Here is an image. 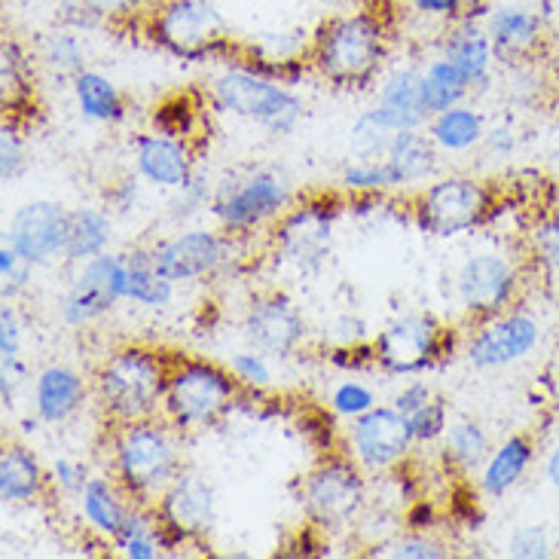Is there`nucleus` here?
Segmentation results:
<instances>
[{"instance_id": "1", "label": "nucleus", "mask_w": 559, "mask_h": 559, "mask_svg": "<svg viewBox=\"0 0 559 559\" xmlns=\"http://www.w3.org/2000/svg\"><path fill=\"white\" fill-rule=\"evenodd\" d=\"M178 428L163 419L114 425L110 440V477L120 484L132 504H156L168 484L183 471Z\"/></svg>"}, {"instance_id": "2", "label": "nucleus", "mask_w": 559, "mask_h": 559, "mask_svg": "<svg viewBox=\"0 0 559 559\" xmlns=\"http://www.w3.org/2000/svg\"><path fill=\"white\" fill-rule=\"evenodd\" d=\"M168 367L171 364L147 346H122L110 352L92 382L98 407L110 425H129L163 416Z\"/></svg>"}, {"instance_id": "3", "label": "nucleus", "mask_w": 559, "mask_h": 559, "mask_svg": "<svg viewBox=\"0 0 559 559\" xmlns=\"http://www.w3.org/2000/svg\"><path fill=\"white\" fill-rule=\"evenodd\" d=\"M389 56V31L373 13H343L318 28L309 64L343 90H361Z\"/></svg>"}, {"instance_id": "4", "label": "nucleus", "mask_w": 559, "mask_h": 559, "mask_svg": "<svg viewBox=\"0 0 559 559\" xmlns=\"http://www.w3.org/2000/svg\"><path fill=\"white\" fill-rule=\"evenodd\" d=\"M236 394L239 382L224 367L199 358L171 361L163 394V419L181 435L205 431L227 416L236 404Z\"/></svg>"}, {"instance_id": "5", "label": "nucleus", "mask_w": 559, "mask_h": 559, "mask_svg": "<svg viewBox=\"0 0 559 559\" xmlns=\"http://www.w3.org/2000/svg\"><path fill=\"white\" fill-rule=\"evenodd\" d=\"M212 102L217 110L258 122L270 135H287L302 120L300 95L254 68H227L212 80Z\"/></svg>"}, {"instance_id": "6", "label": "nucleus", "mask_w": 559, "mask_h": 559, "mask_svg": "<svg viewBox=\"0 0 559 559\" xmlns=\"http://www.w3.org/2000/svg\"><path fill=\"white\" fill-rule=\"evenodd\" d=\"M153 44L183 61H205L227 52L229 25L212 0H153L147 10Z\"/></svg>"}, {"instance_id": "7", "label": "nucleus", "mask_w": 559, "mask_h": 559, "mask_svg": "<svg viewBox=\"0 0 559 559\" xmlns=\"http://www.w3.org/2000/svg\"><path fill=\"white\" fill-rule=\"evenodd\" d=\"M287 209H290V190L285 178L266 168H242L214 183L212 214L229 236L266 227Z\"/></svg>"}, {"instance_id": "8", "label": "nucleus", "mask_w": 559, "mask_h": 559, "mask_svg": "<svg viewBox=\"0 0 559 559\" xmlns=\"http://www.w3.org/2000/svg\"><path fill=\"white\" fill-rule=\"evenodd\" d=\"M492 212V190L477 178H443L416 199L419 227L431 236H459L480 227Z\"/></svg>"}, {"instance_id": "9", "label": "nucleus", "mask_w": 559, "mask_h": 559, "mask_svg": "<svg viewBox=\"0 0 559 559\" xmlns=\"http://www.w3.org/2000/svg\"><path fill=\"white\" fill-rule=\"evenodd\" d=\"M364 501H367V486L361 471L346 459H328L302 484V511L316 526L324 530H340L352 523L361 514Z\"/></svg>"}, {"instance_id": "10", "label": "nucleus", "mask_w": 559, "mask_h": 559, "mask_svg": "<svg viewBox=\"0 0 559 559\" xmlns=\"http://www.w3.org/2000/svg\"><path fill=\"white\" fill-rule=\"evenodd\" d=\"M120 300H129L126 254H98L83 263L61 300V318L71 328H86L105 318Z\"/></svg>"}, {"instance_id": "11", "label": "nucleus", "mask_w": 559, "mask_h": 559, "mask_svg": "<svg viewBox=\"0 0 559 559\" xmlns=\"http://www.w3.org/2000/svg\"><path fill=\"white\" fill-rule=\"evenodd\" d=\"M377 358L394 377H416L438 361L443 352V328L431 316L413 312L392 321L373 343Z\"/></svg>"}, {"instance_id": "12", "label": "nucleus", "mask_w": 559, "mask_h": 559, "mask_svg": "<svg viewBox=\"0 0 559 559\" xmlns=\"http://www.w3.org/2000/svg\"><path fill=\"white\" fill-rule=\"evenodd\" d=\"M153 508H156L159 523L166 526L171 547L205 538L212 532L214 514H217L212 484L202 474L187 468L168 484V489L156 499Z\"/></svg>"}, {"instance_id": "13", "label": "nucleus", "mask_w": 559, "mask_h": 559, "mask_svg": "<svg viewBox=\"0 0 559 559\" xmlns=\"http://www.w3.org/2000/svg\"><path fill=\"white\" fill-rule=\"evenodd\" d=\"M333 209L328 202H306L287 209L275 227V251L300 273H316L331 258Z\"/></svg>"}, {"instance_id": "14", "label": "nucleus", "mask_w": 559, "mask_h": 559, "mask_svg": "<svg viewBox=\"0 0 559 559\" xmlns=\"http://www.w3.org/2000/svg\"><path fill=\"white\" fill-rule=\"evenodd\" d=\"M455 287H459V300L465 306V312L477 321H486L514 306L520 294V273L508 258L486 251V254H474L465 260Z\"/></svg>"}, {"instance_id": "15", "label": "nucleus", "mask_w": 559, "mask_h": 559, "mask_svg": "<svg viewBox=\"0 0 559 559\" xmlns=\"http://www.w3.org/2000/svg\"><path fill=\"white\" fill-rule=\"evenodd\" d=\"M413 431L397 407H373L352 419L348 447L355 462L367 471H389L401 465L413 450Z\"/></svg>"}, {"instance_id": "16", "label": "nucleus", "mask_w": 559, "mask_h": 559, "mask_svg": "<svg viewBox=\"0 0 559 559\" xmlns=\"http://www.w3.org/2000/svg\"><path fill=\"white\" fill-rule=\"evenodd\" d=\"M538 340H542V328L535 318L526 312H501L480 321V328L471 333L465 355L477 370H496L530 358L538 348Z\"/></svg>"}, {"instance_id": "17", "label": "nucleus", "mask_w": 559, "mask_h": 559, "mask_svg": "<svg viewBox=\"0 0 559 559\" xmlns=\"http://www.w3.org/2000/svg\"><path fill=\"white\" fill-rule=\"evenodd\" d=\"M229 248H233L229 236H221L212 229H190V233L153 245V260H156V270L178 285V282H199V278L221 273L229 263Z\"/></svg>"}, {"instance_id": "18", "label": "nucleus", "mask_w": 559, "mask_h": 559, "mask_svg": "<svg viewBox=\"0 0 559 559\" xmlns=\"http://www.w3.org/2000/svg\"><path fill=\"white\" fill-rule=\"evenodd\" d=\"M68 229H71V212L61 202L37 199V202L22 205L10 217L7 242L37 266V263H49L52 258H64Z\"/></svg>"}, {"instance_id": "19", "label": "nucleus", "mask_w": 559, "mask_h": 559, "mask_svg": "<svg viewBox=\"0 0 559 559\" xmlns=\"http://www.w3.org/2000/svg\"><path fill=\"white\" fill-rule=\"evenodd\" d=\"M242 328L251 348H258L263 355H273V358L294 355L306 340V321H302L300 309L278 290L258 294L248 302Z\"/></svg>"}, {"instance_id": "20", "label": "nucleus", "mask_w": 559, "mask_h": 559, "mask_svg": "<svg viewBox=\"0 0 559 559\" xmlns=\"http://www.w3.org/2000/svg\"><path fill=\"white\" fill-rule=\"evenodd\" d=\"M486 34L492 40L496 59L508 64L530 61L547 49L545 19L520 3H504L486 15Z\"/></svg>"}, {"instance_id": "21", "label": "nucleus", "mask_w": 559, "mask_h": 559, "mask_svg": "<svg viewBox=\"0 0 559 559\" xmlns=\"http://www.w3.org/2000/svg\"><path fill=\"white\" fill-rule=\"evenodd\" d=\"M135 168L144 181L178 190L197 171V153L187 138L147 132L135 138Z\"/></svg>"}, {"instance_id": "22", "label": "nucleus", "mask_w": 559, "mask_h": 559, "mask_svg": "<svg viewBox=\"0 0 559 559\" xmlns=\"http://www.w3.org/2000/svg\"><path fill=\"white\" fill-rule=\"evenodd\" d=\"M385 129L404 132V129H423L431 120L423 98V71L419 68H397L379 90L377 107L370 110Z\"/></svg>"}, {"instance_id": "23", "label": "nucleus", "mask_w": 559, "mask_h": 559, "mask_svg": "<svg viewBox=\"0 0 559 559\" xmlns=\"http://www.w3.org/2000/svg\"><path fill=\"white\" fill-rule=\"evenodd\" d=\"M443 56L465 74L471 90H486L492 83V68L499 61L496 49L486 34V25H477L468 15L455 19L453 31L443 40Z\"/></svg>"}, {"instance_id": "24", "label": "nucleus", "mask_w": 559, "mask_h": 559, "mask_svg": "<svg viewBox=\"0 0 559 559\" xmlns=\"http://www.w3.org/2000/svg\"><path fill=\"white\" fill-rule=\"evenodd\" d=\"M86 401V379L64 364H52L40 370L34 382V413L40 423L59 425L71 419Z\"/></svg>"}, {"instance_id": "25", "label": "nucleus", "mask_w": 559, "mask_h": 559, "mask_svg": "<svg viewBox=\"0 0 559 559\" xmlns=\"http://www.w3.org/2000/svg\"><path fill=\"white\" fill-rule=\"evenodd\" d=\"M382 159L392 171L394 190L407 183H423L438 168V144L423 129H404L392 138L389 153Z\"/></svg>"}, {"instance_id": "26", "label": "nucleus", "mask_w": 559, "mask_h": 559, "mask_svg": "<svg viewBox=\"0 0 559 559\" xmlns=\"http://www.w3.org/2000/svg\"><path fill=\"white\" fill-rule=\"evenodd\" d=\"M532 459H535V443H532V438L514 435V438L501 440L499 447L489 453L484 468H480V489H484L489 499L508 496L526 477Z\"/></svg>"}, {"instance_id": "27", "label": "nucleus", "mask_w": 559, "mask_h": 559, "mask_svg": "<svg viewBox=\"0 0 559 559\" xmlns=\"http://www.w3.org/2000/svg\"><path fill=\"white\" fill-rule=\"evenodd\" d=\"M76 501H80V511H83V520L90 523V530L105 538H114L132 511V501L114 477H90V484L83 486Z\"/></svg>"}, {"instance_id": "28", "label": "nucleus", "mask_w": 559, "mask_h": 559, "mask_svg": "<svg viewBox=\"0 0 559 559\" xmlns=\"http://www.w3.org/2000/svg\"><path fill=\"white\" fill-rule=\"evenodd\" d=\"M49 477L25 447H3L0 453V499L7 504H25L44 496Z\"/></svg>"}, {"instance_id": "29", "label": "nucleus", "mask_w": 559, "mask_h": 559, "mask_svg": "<svg viewBox=\"0 0 559 559\" xmlns=\"http://www.w3.org/2000/svg\"><path fill=\"white\" fill-rule=\"evenodd\" d=\"M428 135L438 144L440 151L450 153H465L477 144H484L486 126L484 117L474 110V107L455 105L443 114H435L428 120Z\"/></svg>"}, {"instance_id": "30", "label": "nucleus", "mask_w": 559, "mask_h": 559, "mask_svg": "<svg viewBox=\"0 0 559 559\" xmlns=\"http://www.w3.org/2000/svg\"><path fill=\"white\" fill-rule=\"evenodd\" d=\"M74 83L76 107L83 110L86 120L95 122H120L126 120V102H122L120 90L114 86V80L98 71H80L71 80Z\"/></svg>"}, {"instance_id": "31", "label": "nucleus", "mask_w": 559, "mask_h": 559, "mask_svg": "<svg viewBox=\"0 0 559 559\" xmlns=\"http://www.w3.org/2000/svg\"><path fill=\"white\" fill-rule=\"evenodd\" d=\"M126 270H129V300L147 309H163L175 297V282L156 270L153 248H135L126 254Z\"/></svg>"}, {"instance_id": "32", "label": "nucleus", "mask_w": 559, "mask_h": 559, "mask_svg": "<svg viewBox=\"0 0 559 559\" xmlns=\"http://www.w3.org/2000/svg\"><path fill=\"white\" fill-rule=\"evenodd\" d=\"M471 92L474 90H471L465 74L447 56H438L435 61H428V68L423 71V98L431 117L443 114V110H450L455 105H462Z\"/></svg>"}, {"instance_id": "33", "label": "nucleus", "mask_w": 559, "mask_h": 559, "mask_svg": "<svg viewBox=\"0 0 559 559\" xmlns=\"http://www.w3.org/2000/svg\"><path fill=\"white\" fill-rule=\"evenodd\" d=\"M107 242H110V217L105 212H98V209L71 212L64 258L74 260V263H86V260L105 254Z\"/></svg>"}, {"instance_id": "34", "label": "nucleus", "mask_w": 559, "mask_h": 559, "mask_svg": "<svg viewBox=\"0 0 559 559\" xmlns=\"http://www.w3.org/2000/svg\"><path fill=\"white\" fill-rule=\"evenodd\" d=\"M489 453H492V447H489V438L480 423H468V419L453 423L443 435V459L462 474L484 468Z\"/></svg>"}, {"instance_id": "35", "label": "nucleus", "mask_w": 559, "mask_h": 559, "mask_svg": "<svg viewBox=\"0 0 559 559\" xmlns=\"http://www.w3.org/2000/svg\"><path fill=\"white\" fill-rule=\"evenodd\" d=\"M153 0H61L64 13H76L74 25H120L132 22L138 15H147Z\"/></svg>"}, {"instance_id": "36", "label": "nucleus", "mask_w": 559, "mask_h": 559, "mask_svg": "<svg viewBox=\"0 0 559 559\" xmlns=\"http://www.w3.org/2000/svg\"><path fill=\"white\" fill-rule=\"evenodd\" d=\"M0 86L7 110H15L31 95V56L15 37H3L0 44Z\"/></svg>"}, {"instance_id": "37", "label": "nucleus", "mask_w": 559, "mask_h": 559, "mask_svg": "<svg viewBox=\"0 0 559 559\" xmlns=\"http://www.w3.org/2000/svg\"><path fill=\"white\" fill-rule=\"evenodd\" d=\"M40 61L49 71L74 80L80 71H86V46L80 44V37H76L74 31L56 28L49 31L44 37V44H40Z\"/></svg>"}, {"instance_id": "38", "label": "nucleus", "mask_w": 559, "mask_h": 559, "mask_svg": "<svg viewBox=\"0 0 559 559\" xmlns=\"http://www.w3.org/2000/svg\"><path fill=\"white\" fill-rule=\"evenodd\" d=\"M214 187L209 181V175L197 166V171L178 187V199L171 202V221H183V217H193L205 205H212Z\"/></svg>"}, {"instance_id": "39", "label": "nucleus", "mask_w": 559, "mask_h": 559, "mask_svg": "<svg viewBox=\"0 0 559 559\" xmlns=\"http://www.w3.org/2000/svg\"><path fill=\"white\" fill-rule=\"evenodd\" d=\"M409 423V431H413V440L416 443H435V440H443L447 435V407H443V401L440 397H431V401H425L423 407H416L413 413L404 416Z\"/></svg>"}, {"instance_id": "40", "label": "nucleus", "mask_w": 559, "mask_h": 559, "mask_svg": "<svg viewBox=\"0 0 559 559\" xmlns=\"http://www.w3.org/2000/svg\"><path fill=\"white\" fill-rule=\"evenodd\" d=\"M343 187L358 193H373V190H394V181L385 159H361L343 171Z\"/></svg>"}, {"instance_id": "41", "label": "nucleus", "mask_w": 559, "mask_h": 559, "mask_svg": "<svg viewBox=\"0 0 559 559\" xmlns=\"http://www.w3.org/2000/svg\"><path fill=\"white\" fill-rule=\"evenodd\" d=\"M229 373L236 377L239 385H248V389H266L273 382V370L266 364V355L251 348V352H236L229 358Z\"/></svg>"}, {"instance_id": "42", "label": "nucleus", "mask_w": 559, "mask_h": 559, "mask_svg": "<svg viewBox=\"0 0 559 559\" xmlns=\"http://www.w3.org/2000/svg\"><path fill=\"white\" fill-rule=\"evenodd\" d=\"M31 266H34V263H31L28 258H22L13 245L3 242V248H0V282H3V300H15V297L28 287Z\"/></svg>"}, {"instance_id": "43", "label": "nucleus", "mask_w": 559, "mask_h": 559, "mask_svg": "<svg viewBox=\"0 0 559 559\" xmlns=\"http://www.w3.org/2000/svg\"><path fill=\"white\" fill-rule=\"evenodd\" d=\"M508 557L514 559H547L554 557V538L545 526H523L508 542Z\"/></svg>"}, {"instance_id": "44", "label": "nucleus", "mask_w": 559, "mask_h": 559, "mask_svg": "<svg viewBox=\"0 0 559 559\" xmlns=\"http://www.w3.org/2000/svg\"><path fill=\"white\" fill-rule=\"evenodd\" d=\"M331 407L336 416H346V419H358L367 409L377 407V394L370 392L364 382H343L336 392L331 394Z\"/></svg>"}, {"instance_id": "45", "label": "nucleus", "mask_w": 559, "mask_h": 559, "mask_svg": "<svg viewBox=\"0 0 559 559\" xmlns=\"http://www.w3.org/2000/svg\"><path fill=\"white\" fill-rule=\"evenodd\" d=\"M22 166H25V141L19 135V129L7 122L0 132V181H13Z\"/></svg>"}, {"instance_id": "46", "label": "nucleus", "mask_w": 559, "mask_h": 559, "mask_svg": "<svg viewBox=\"0 0 559 559\" xmlns=\"http://www.w3.org/2000/svg\"><path fill=\"white\" fill-rule=\"evenodd\" d=\"M535 254L545 260L547 266H559V212L542 217L532 229Z\"/></svg>"}, {"instance_id": "47", "label": "nucleus", "mask_w": 559, "mask_h": 559, "mask_svg": "<svg viewBox=\"0 0 559 559\" xmlns=\"http://www.w3.org/2000/svg\"><path fill=\"white\" fill-rule=\"evenodd\" d=\"M22 348V324H19V312L10 300L0 306V361H13L19 358Z\"/></svg>"}, {"instance_id": "48", "label": "nucleus", "mask_w": 559, "mask_h": 559, "mask_svg": "<svg viewBox=\"0 0 559 559\" xmlns=\"http://www.w3.org/2000/svg\"><path fill=\"white\" fill-rule=\"evenodd\" d=\"M49 480L59 486L61 492H68V496H80L83 492V486L90 484V474L86 468L74 462V459H59L56 465H52V474H49Z\"/></svg>"}, {"instance_id": "49", "label": "nucleus", "mask_w": 559, "mask_h": 559, "mask_svg": "<svg viewBox=\"0 0 559 559\" xmlns=\"http://www.w3.org/2000/svg\"><path fill=\"white\" fill-rule=\"evenodd\" d=\"M389 557L443 559L447 557V550H443V545H438V542H431V538H401V542H394L392 545Z\"/></svg>"}, {"instance_id": "50", "label": "nucleus", "mask_w": 559, "mask_h": 559, "mask_svg": "<svg viewBox=\"0 0 559 559\" xmlns=\"http://www.w3.org/2000/svg\"><path fill=\"white\" fill-rule=\"evenodd\" d=\"M416 13L431 15V19H462L468 0H407Z\"/></svg>"}, {"instance_id": "51", "label": "nucleus", "mask_w": 559, "mask_h": 559, "mask_svg": "<svg viewBox=\"0 0 559 559\" xmlns=\"http://www.w3.org/2000/svg\"><path fill=\"white\" fill-rule=\"evenodd\" d=\"M25 382V367L19 364V358L13 361H0V401L3 407H10L15 397V389Z\"/></svg>"}, {"instance_id": "52", "label": "nucleus", "mask_w": 559, "mask_h": 559, "mask_svg": "<svg viewBox=\"0 0 559 559\" xmlns=\"http://www.w3.org/2000/svg\"><path fill=\"white\" fill-rule=\"evenodd\" d=\"M107 202H110V209L120 214H129L135 209L138 202V178H122L117 181L110 190H107Z\"/></svg>"}, {"instance_id": "53", "label": "nucleus", "mask_w": 559, "mask_h": 559, "mask_svg": "<svg viewBox=\"0 0 559 559\" xmlns=\"http://www.w3.org/2000/svg\"><path fill=\"white\" fill-rule=\"evenodd\" d=\"M431 397H435V392H431V389H428L425 382H409L407 389H404V392L394 397V407H397L401 413H404V416H407V413H413L416 407H423L425 401H431Z\"/></svg>"}, {"instance_id": "54", "label": "nucleus", "mask_w": 559, "mask_h": 559, "mask_svg": "<svg viewBox=\"0 0 559 559\" xmlns=\"http://www.w3.org/2000/svg\"><path fill=\"white\" fill-rule=\"evenodd\" d=\"M484 144L486 151L496 153V156H511L516 151V135L508 126H496V129H486Z\"/></svg>"}, {"instance_id": "55", "label": "nucleus", "mask_w": 559, "mask_h": 559, "mask_svg": "<svg viewBox=\"0 0 559 559\" xmlns=\"http://www.w3.org/2000/svg\"><path fill=\"white\" fill-rule=\"evenodd\" d=\"M547 480L559 489V440L557 447L550 450V455H547Z\"/></svg>"}, {"instance_id": "56", "label": "nucleus", "mask_w": 559, "mask_h": 559, "mask_svg": "<svg viewBox=\"0 0 559 559\" xmlns=\"http://www.w3.org/2000/svg\"><path fill=\"white\" fill-rule=\"evenodd\" d=\"M547 56H550V68H554V74L559 76V34L547 44Z\"/></svg>"}, {"instance_id": "57", "label": "nucleus", "mask_w": 559, "mask_h": 559, "mask_svg": "<svg viewBox=\"0 0 559 559\" xmlns=\"http://www.w3.org/2000/svg\"><path fill=\"white\" fill-rule=\"evenodd\" d=\"M557 212H559V209H557Z\"/></svg>"}]
</instances>
